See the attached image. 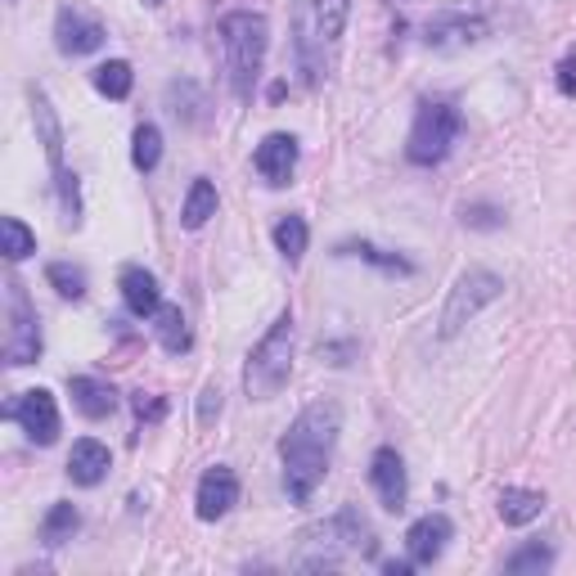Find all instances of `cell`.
<instances>
[{"mask_svg": "<svg viewBox=\"0 0 576 576\" xmlns=\"http://www.w3.org/2000/svg\"><path fill=\"white\" fill-rule=\"evenodd\" d=\"M221 50H226V68H230V86L239 100L253 95V86L261 77V64H266V46H270V23L266 14H253V10H234L221 18Z\"/></svg>", "mask_w": 576, "mask_h": 576, "instance_id": "3", "label": "cell"}, {"mask_svg": "<svg viewBox=\"0 0 576 576\" xmlns=\"http://www.w3.org/2000/svg\"><path fill=\"white\" fill-rule=\"evenodd\" d=\"M46 280L59 289V297H73V302H81V297H86V270H81V266L54 261V266L46 270Z\"/></svg>", "mask_w": 576, "mask_h": 576, "instance_id": "28", "label": "cell"}, {"mask_svg": "<svg viewBox=\"0 0 576 576\" xmlns=\"http://www.w3.org/2000/svg\"><path fill=\"white\" fill-rule=\"evenodd\" d=\"M559 95H576V50L563 54V64H559Z\"/></svg>", "mask_w": 576, "mask_h": 576, "instance_id": "30", "label": "cell"}, {"mask_svg": "<svg viewBox=\"0 0 576 576\" xmlns=\"http://www.w3.org/2000/svg\"><path fill=\"white\" fill-rule=\"evenodd\" d=\"M221 414V387H203V401H199V423H212Z\"/></svg>", "mask_w": 576, "mask_h": 576, "instance_id": "31", "label": "cell"}, {"mask_svg": "<svg viewBox=\"0 0 576 576\" xmlns=\"http://www.w3.org/2000/svg\"><path fill=\"white\" fill-rule=\"evenodd\" d=\"M496 509H500V519L509 527H527V523H536L540 513H545V496L540 491H527V487H504L500 500H496Z\"/></svg>", "mask_w": 576, "mask_h": 576, "instance_id": "19", "label": "cell"}, {"mask_svg": "<svg viewBox=\"0 0 576 576\" xmlns=\"http://www.w3.org/2000/svg\"><path fill=\"white\" fill-rule=\"evenodd\" d=\"M351 0H302L293 14V33H297V64L307 86H320L329 77V59L338 50V37L347 27Z\"/></svg>", "mask_w": 576, "mask_h": 576, "instance_id": "2", "label": "cell"}, {"mask_svg": "<svg viewBox=\"0 0 576 576\" xmlns=\"http://www.w3.org/2000/svg\"><path fill=\"white\" fill-rule=\"evenodd\" d=\"M0 234H5V257H10V261H23V257L37 253V234L27 230L18 217H5V221H0Z\"/></svg>", "mask_w": 576, "mask_h": 576, "instance_id": "27", "label": "cell"}, {"mask_svg": "<svg viewBox=\"0 0 576 576\" xmlns=\"http://www.w3.org/2000/svg\"><path fill=\"white\" fill-rule=\"evenodd\" d=\"M464 226L491 230V226H500V212H491V207H464Z\"/></svg>", "mask_w": 576, "mask_h": 576, "instance_id": "32", "label": "cell"}, {"mask_svg": "<svg viewBox=\"0 0 576 576\" xmlns=\"http://www.w3.org/2000/svg\"><path fill=\"white\" fill-rule=\"evenodd\" d=\"M144 5H163V0H144Z\"/></svg>", "mask_w": 576, "mask_h": 576, "instance_id": "35", "label": "cell"}, {"mask_svg": "<svg viewBox=\"0 0 576 576\" xmlns=\"http://www.w3.org/2000/svg\"><path fill=\"white\" fill-rule=\"evenodd\" d=\"M104 37H108L104 23L81 10H59V18H54V46L64 54H90L104 46Z\"/></svg>", "mask_w": 576, "mask_h": 576, "instance_id": "11", "label": "cell"}, {"mask_svg": "<svg viewBox=\"0 0 576 576\" xmlns=\"http://www.w3.org/2000/svg\"><path fill=\"white\" fill-rule=\"evenodd\" d=\"M455 136H460V108L450 100H423L406 140V158L414 167H437L455 149Z\"/></svg>", "mask_w": 576, "mask_h": 576, "instance_id": "5", "label": "cell"}, {"mask_svg": "<svg viewBox=\"0 0 576 576\" xmlns=\"http://www.w3.org/2000/svg\"><path fill=\"white\" fill-rule=\"evenodd\" d=\"M307 239H311V230H307V221H302V217H284L276 226V248L289 261H302V253H307Z\"/></svg>", "mask_w": 576, "mask_h": 576, "instance_id": "25", "label": "cell"}, {"mask_svg": "<svg viewBox=\"0 0 576 576\" xmlns=\"http://www.w3.org/2000/svg\"><path fill=\"white\" fill-rule=\"evenodd\" d=\"M207 217H217V185H212L207 176H199L185 194V207H180V226L199 230V226H207Z\"/></svg>", "mask_w": 576, "mask_h": 576, "instance_id": "20", "label": "cell"}, {"mask_svg": "<svg viewBox=\"0 0 576 576\" xmlns=\"http://www.w3.org/2000/svg\"><path fill=\"white\" fill-rule=\"evenodd\" d=\"M68 397H73V406L86 419H108L117 410V392L108 383H100V379H86V374L68 379Z\"/></svg>", "mask_w": 576, "mask_h": 576, "instance_id": "17", "label": "cell"}, {"mask_svg": "<svg viewBox=\"0 0 576 576\" xmlns=\"http://www.w3.org/2000/svg\"><path fill=\"white\" fill-rule=\"evenodd\" d=\"M450 519L446 513H428V519H419L410 532H406V550H410V563H419V567H428V563H437L441 559V550H446V540H450Z\"/></svg>", "mask_w": 576, "mask_h": 576, "instance_id": "13", "label": "cell"}, {"mask_svg": "<svg viewBox=\"0 0 576 576\" xmlns=\"http://www.w3.org/2000/svg\"><path fill=\"white\" fill-rule=\"evenodd\" d=\"M554 563V550L550 545H523V550H513L509 559H504V572H513V576H527V572H545Z\"/></svg>", "mask_w": 576, "mask_h": 576, "instance_id": "26", "label": "cell"}, {"mask_svg": "<svg viewBox=\"0 0 576 576\" xmlns=\"http://www.w3.org/2000/svg\"><path fill=\"white\" fill-rule=\"evenodd\" d=\"M33 123H37V136H41V144H46L50 171L64 176V171H68V167H64V127H59V117H54V108H50V95H46V90H37V86H33Z\"/></svg>", "mask_w": 576, "mask_h": 576, "instance_id": "14", "label": "cell"}, {"mask_svg": "<svg viewBox=\"0 0 576 576\" xmlns=\"http://www.w3.org/2000/svg\"><path fill=\"white\" fill-rule=\"evenodd\" d=\"M370 482H374V491H379L383 509H392V513H401V509H406L410 482H406V464H401V455L392 450V446L374 450V460H370Z\"/></svg>", "mask_w": 576, "mask_h": 576, "instance_id": "10", "label": "cell"}, {"mask_svg": "<svg viewBox=\"0 0 576 576\" xmlns=\"http://www.w3.org/2000/svg\"><path fill=\"white\" fill-rule=\"evenodd\" d=\"M158 324V343L171 351V356H180V351H190V320H185V311L180 307H158V316H154Z\"/></svg>", "mask_w": 576, "mask_h": 576, "instance_id": "21", "label": "cell"}, {"mask_svg": "<svg viewBox=\"0 0 576 576\" xmlns=\"http://www.w3.org/2000/svg\"><path fill=\"white\" fill-rule=\"evenodd\" d=\"M158 158H163V131H158L154 123H140L136 136H131V163H136L140 171H154Z\"/></svg>", "mask_w": 576, "mask_h": 576, "instance_id": "24", "label": "cell"}, {"mask_svg": "<svg viewBox=\"0 0 576 576\" xmlns=\"http://www.w3.org/2000/svg\"><path fill=\"white\" fill-rule=\"evenodd\" d=\"M234 504H239V477H234V469L212 464V469L199 477V491H194L199 519H203V523H217V519H226Z\"/></svg>", "mask_w": 576, "mask_h": 576, "instance_id": "9", "label": "cell"}, {"mask_svg": "<svg viewBox=\"0 0 576 576\" xmlns=\"http://www.w3.org/2000/svg\"><path fill=\"white\" fill-rule=\"evenodd\" d=\"M77 527H81L77 504L59 500V504H50L46 523H41V540H46V545H64V540H73V532H77Z\"/></svg>", "mask_w": 576, "mask_h": 576, "instance_id": "22", "label": "cell"}, {"mask_svg": "<svg viewBox=\"0 0 576 576\" xmlns=\"http://www.w3.org/2000/svg\"><path fill=\"white\" fill-rule=\"evenodd\" d=\"M504 293V280L496 270H482V266H469L460 280H455L446 307H441V338H455L482 307H491V302Z\"/></svg>", "mask_w": 576, "mask_h": 576, "instance_id": "6", "label": "cell"}, {"mask_svg": "<svg viewBox=\"0 0 576 576\" xmlns=\"http://www.w3.org/2000/svg\"><path fill=\"white\" fill-rule=\"evenodd\" d=\"M108 446L95 441V437H81L73 441V455H68V477L77 482V487H95V482H104L108 473Z\"/></svg>", "mask_w": 576, "mask_h": 576, "instance_id": "16", "label": "cell"}, {"mask_svg": "<svg viewBox=\"0 0 576 576\" xmlns=\"http://www.w3.org/2000/svg\"><path fill=\"white\" fill-rule=\"evenodd\" d=\"M289 374H293V311H284L270 324L266 338L253 347L244 366V392L253 401H270V397H280Z\"/></svg>", "mask_w": 576, "mask_h": 576, "instance_id": "4", "label": "cell"}, {"mask_svg": "<svg viewBox=\"0 0 576 576\" xmlns=\"http://www.w3.org/2000/svg\"><path fill=\"white\" fill-rule=\"evenodd\" d=\"M117 284H123V302H127V311H131V316H140V320H144V316H158V307H163V289H158V280L149 276L144 266H127Z\"/></svg>", "mask_w": 576, "mask_h": 576, "instance_id": "15", "label": "cell"}, {"mask_svg": "<svg viewBox=\"0 0 576 576\" xmlns=\"http://www.w3.org/2000/svg\"><path fill=\"white\" fill-rule=\"evenodd\" d=\"M10 419H18V428L33 437L37 446H54L59 441V406L46 387H33L10 406Z\"/></svg>", "mask_w": 576, "mask_h": 576, "instance_id": "8", "label": "cell"}, {"mask_svg": "<svg viewBox=\"0 0 576 576\" xmlns=\"http://www.w3.org/2000/svg\"><path fill=\"white\" fill-rule=\"evenodd\" d=\"M410 567H414V563H383V572H387V576H406Z\"/></svg>", "mask_w": 576, "mask_h": 576, "instance_id": "34", "label": "cell"}, {"mask_svg": "<svg viewBox=\"0 0 576 576\" xmlns=\"http://www.w3.org/2000/svg\"><path fill=\"white\" fill-rule=\"evenodd\" d=\"M253 163H257V171H261L266 185H289V180H293V167H297V140L284 136V131L266 136V140L257 144Z\"/></svg>", "mask_w": 576, "mask_h": 576, "instance_id": "12", "label": "cell"}, {"mask_svg": "<svg viewBox=\"0 0 576 576\" xmlns=\"http://www.w3.org/2000/svg\"><path fill=\"white\" fill-rule=\"evenodd\" d=\"M338 428H343V410L333 401H316L307 406L293 428L280 437V460H284V491L293 504H307L316 496V487L329 473L333 446H338Z\"/></svg>", "mask_w": 576, "mask_h": 576, "instance_id": "1", "label": "cell"}, {"mask_svg": "<svg viewBox=\"0 0 576 576\" xmlns=\"http://www.w3.org/2000/svg\"><path fill=\"white\" fill-rule=\"evenodd\" d=\"M136 414H140V419H158V414H163V401H158V397L144 401V392H140V397H136Z\"/></svg>", "mask_w": 576, "mask_h": 576, "instance_id": "33", "label": "cell"}, {"mask_svg": "<svg viewBox=\"0 0 576 576\" xmlns=\"http://www.w3.org/2000/svg\"><path fill=\"white\" fill-rule=\"evenodd\" d=\"M5 366H33L41 356V320H37V307L27 297L23 280H10L5 284Z\"/></svg>", "mask_w": 576, "mask_h": 576, "instance_id": "7", "label": "cell"}, {"mask_svg": "<svg viewBox=\"0 0 576 576\" xmlns=\"http://www.w3.org/2000/svg\"><path fill=\"white\" fill-rule=\"evenodd\" d=\"M343 257H360V261H370V266H383V270H410V261L406 257H397V253H383V248H374V244H343L338 248Z\"/></svg>", "mask_w": 576, "mask_h": 576, "instance_id": "29", "label": "cell"}, {"mask_svg": "<svg viewBox=\"0 0 576 576\" xmlns=\"http://www.w3.org/2000/svg\"><path fill=\"white\" fill-rule=\"evenodd\" d=\"M95 90L100 95H108V100H127L131 95V64L127 59H108V64H100L95 68Z\"/></svg>", "mask_w": 576, "mask_h": 576, "instance_id": "23", "label": "cell"}, {"mask_svg": "<svg viewBox=\"0 0 576 576\" xmlns=\"http://www.w3.org/2000/svg\"><path fill=\"white\" fill-rule=\"evenodd\" d=\"M487 37V23L482 18H469V14H441L428 23V46H469V41H482Z\"/></svg>", "mask_w": 576, "mask_h": 576, "instance_id": "18", "label": "cell"}]
</instances>
